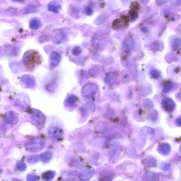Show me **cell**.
I'll list each match as a JSON object with an SVG mask.
<instances>
[{
	"instance_id": "cell-1",
	"label": "cell",
	"mask_w": 181,
	"mask_h": 181,
	"mask_svg": "<svg viewBox=\"0 0 181 181\" xmlns=\"http://www.w3.org/2000/svg\"><path fill=\"white\" fill-rule=\"evenodd\" d=\"M23 61L26 67L28 69L32 70L41 63V57L38 52L30 50L24 54Z\"/></svg>"
},
{
	"instance_id": "cell-2",
	"label": "cell",
	"mask_w": 181,
	"mask_h": 181,
	"mask_svg": "<svg viewBox=\"0 0 181 181\" xmlns=\"http://www.w3.org/2000/svg\"><path fill=\"white\" fill-rule=\"evenodd\" d=\"M30 116L32 121L39 127H43L46 121L44 115L39 110L32 109L30 113Z\"/></svg>"
},
{
	"instance_id": "cell-3",
	"label": "cell",
	"mask_w": 181,
	"mask_h": 181,
	"mask_svg": "<svg viewBox=\"0 0 181 181\" xmlns=\"http://www.w3.org/2000/svg\"><path fill=\"white\" fill-rule=\"evenodd\" d=\"M44 147V143L40 140H36L28 142L25 145L26 149L28 152L35 153L39 152L43 149Z\"/></svg>"
},
{
	"instance_id": "cell-4",
	"label": "cell",
	"mask_w": 181,
	"mask_h": 181,
	"mask_svg": "<svg viewBox=\"0 0 181 181\" xmlns=\"http://www.w3.org/2000/svg\"><path fill=\"white\" fill-rule=\"evenodd\" d=\"M4 118L6 123L10 124H15L19 121V117L16 112L9 111L6 112Z\"/></svg>"
},
{
	"instance_id": "cell-5",
	"label": "cell",
	"mask_w": 181,
	"mask_h": 181,
	"mask_svg": "<svg viewBox=\"0 0 181 181\" xmlns=\"http://www.w3.org/2000/svg\"><path fill=\"white\" fill-rule=\"evenodd\" d=\"M48 134L51 139L56 141L61 138L63 133L60 128L57 127H53L49 129Z\"/></svg>"
},
{
	"instance_id": "cell-6",
	"label": "cell",
	"mask_w": 181,
	"mask_h": 181,
	"mask_svg": "<svg viewBox=\"0 0 181 181\" xmlns=\"http://www.w3.org/2000/svg\"><path fill=\"white\" fill-rule=\"evenodd\" d=\"M94 170L93 168L86 169L80 173L79 178L82 181L87 180L92 177L94 174Z\"/></svg>"
},
{
	"instance_id": "cell-7",
	"label": "cell",
	"mask_w": 181,
	"mask_h": 181,
	"mask_svg": "<svg viewBox=\"0 0 181 181\" xmlns=\"http://www.w3.org/2000/svg\"><path fill=\"white\" fill-rule=\"evenodd\" d=\"M83 95L87 98H91L94 95V92L95 91V86L93 85L90 84L86 85L83 87Z\"/></svg>"
},
{
	"instance_id": "cell-8",
	"label": "cell",
	"mask_w": 181,
	"mask_h": 181,
	"mask_svg": "<svg viewBox=\"0 0 181 181\" xmlns=\"http://www.w3.org/2000/svg\"><path fill=\"white\" fill-rule=\"evenodd\" d=\"M21 80L28 87L33 86L35 85V78L29 75H25L22 76Z\"/></svg>"
},
{
	"instance_id": "cell-9",
	"label": "cell",
	"mask_w": 181,
	"mask_h": 181,
	"mask_svg": "<svg viewBox=\"0 0 181 181\" xmlns=\"http://www.w3.org/2000/svg\"><path fill=\"white\" fill-rule=\"evenodd\" d=\"M61 57L57 52H54L51 54L50 57L51 65L52 67H56L61 61Z\"/></svg>"
},
{
	"instance_id": "cell-10",
	"label": "cell",
	"mask_w": 181,
	"mask_h": 181,
	"mask_svg": "<svg viewBox=\"0 0 181 181\" xmlns=\"http://www.w3.org/2000/svg\"><path fill=\"white\" fill-rule=\"evenodd\" d=\"M53 157V154L50 152H47L42 153L40 156L41 159L45 163L49 162Z\"/></svg>"
},
{
	"instance_id": "cell-11",
	"label": "cell",
	"mask_w": 181,
	"mask_h": 181,
	"mask_svg": "<svg viewBox=\"0 0 181 181\" xmlns=\"http://www.w3.org/2000/svg\"><path fill=\"white\" fill-rule=\"evenodd\" d=\"M55 175V173L53 171H48L44 173L42 175V178L46 181L51 180Z\"/></svg>"
},
{
	"instance_id": "cell-12",
	"label": "cell",
	"mask_w": 181,
	"mask_h": 181,
	"mask_svg": "<svg viewBox=\"0 0 181 181\" xmlns=\"http://www.w3.org/2000/svg\"><path fill=\"white\" fill-rule=\"evenodd\" d=\"M17 167L20 171L23 172L25 171L26 169V165L23 162L19 161L17 162Z\"/></svg>"
},
{
	"instance_id": "cell-13",
	"label": "cell",
	"mask_w": 181,
	"mask_h": 181,
	"mask_svg": "<svg viewBox=\"0 0 181 181\" xmlns=\"http://www.w3.org/2000/svg\"><path fill=\"white\" fill-rule=\"evenodd\" d=\"M76 101V98L74 96H72L68 98L66 100V104L67 105L73 106L75 103Z\"/></svg>"
},
{
	"instance_id": "cell-14",
	"label": "cell",
	"mask_w": 181,
	"mask_h": 181,
	"mask_svg": "<svg viewBox=\"0 0 181 181\" xmlns=\"http://www.w3.org/2000/svg\"><path fill=\"white\" fill-rule=\"evenodd\" d=\"M39 157L37 155L32 156L29 158L28 162L30 164H35L39 161Z\"/></svg>"
},
{
	"instance_id": "cell-15",
	"label": "cell",
	"mask_w": 181,
	"mask_h": 181,
	"mask_svg": "<svg viewBox=\"0 0 181 181\" xmlns=\"http://www.w3.org/2000/svg\"><path fill=\"white\" fill-rule=\"evenodd\" d=\"M40 26V23L37 20H32L30 26L32 29H36L39 28Z\"/></svg>"
},
{
	"instance_id": "cell-16",
	"label": "cell",
	"mask_w": 181,
	"mask_h": 181,
	"mask_svg": "<svg viewBox=\"0 0 181 181\" xmlns=\"http://www.w3.org/2000/svg\"><path fill=\"white\" fill-rule=\"evenodd\" d=\"M39 177L38 176L33 174L28 175L27 176V180L29 181H37L39 180Z\"/></svg>"
},
{
	"instance_id": "cell-17",
	"label": "cell",
	"mask_w": 181,
	"mask_h": 181,
	"mask_svg": "<svg viewBox=\"0 0 181 181\" xmlns=\"http://www.w3.org/2000/svg\"><path fill=\"white\" fill-rule=\"evenodd\" d=\"M48 9L49 11L54 12L55 13H58L59 12V10L57 9V7L52 5H50L48 6Z\"/></svg>"
},
{
	"instance_id": "cell-18",
	"label": "cell",
	"mask_w": 181,
	"mask_h": 181,
	"mask_svg": "<svg viewBox=\"0 0 181 181\" xmlns=\"http://www.w3.org/2000/svg\"><path fill=\"white\" fill-rule=\"evenodd\" d=\"M62 176H63V178H64L67 176V177H66L65 179H71L73 178L74 176V175L72 173L70 172L63 173Z\"/></svg>"
},
{
	"instance_id": "cell-19",
	"label": "cell",
	"mask_w": 181,
	"mask_h": 181,
	"mask_svg": "<svg viewBox=\"0 0 181 181\" xmlns=\"http://www.w3.org/2000/svg\"><path fill=\"white\" fill-rule=\"evenodd\" d=\"M81 53V49L79 47H76L73 49V53L76 56L79 55Z\"/></svg>"
},
{
	"instance_id": "cell-20",
	"label": "cell",
	"mask_w": 181,
	"mask_h": 181,
	"mask_svg": "<svg viewBox=\"0 0 181 181\" xmlns=\"http://www.w3.org/2000/svg\"><path fill=\"white\" fill-rule=\"evenodd\" d=\"M86 13L88 15H91L93 14V11L91 8H88L86 9Z\"/></svg>"
},
{
	"instance_id": "cell-21",
	"label": "cell",
	"mask_w": 181,
	"mask_h": 181,
	"mask_svg": "<svg viewBox=\"0 0 181 181\" xmlns=\"http://www.w3.org/2000/svg\"><path fill=\"white\" fill-rule=\"evenodd\" d=\"M2 173V170H0V174H1V173Z\"/></svg>"
}]
</instances>
